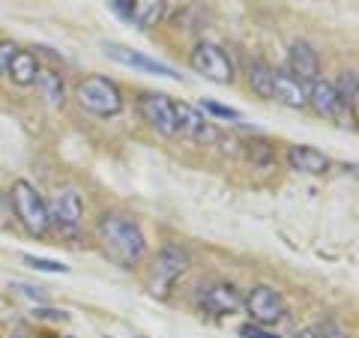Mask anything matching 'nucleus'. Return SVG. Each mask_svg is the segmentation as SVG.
Listing matches in <instances>:
<instances>
[{"label": "nucleus", "mask_w": 359, "mask_h": 338, "mask_svg": "<svg viewBox=\"0 0 359 338\" xmlns=\"http://www.w3.org/2000/svg\"><path fill=\"white\" fill-rule=\"evenodd\" d=\"M287 165L294 168V171H299V174H311V177H318V174H323L330 168V159L323 156L320 150H314V147H290L287 150Z\"/></svg>", "instance_id": "nucleus-14"}, {"label": "nucleus", "mask_w": 359, "mask_h": 338, "mask_svg": "<svg viewBox=\"0 0 359 338\" xmlns=\"http://www.w3.org/2000/svg\"><path fill=\"white\" fill-rule=\"evenodd\" d=\"M297 338H314V332H311V330H306V332H299Z\"/></svg>", "instance_id": "nucleus-27"}, {"label": "nucleus", "mask_w": 359, "mask_h": 338, "mask_svg": "<svg viewBox=\"0 0 359 338\" xmlns=\"http://www.w3.org/2000/svg\"><path fill=\"white\" fill-rule=\"evenodd\" d=\"M18 48H15V42H0V75H6V69H9V60H13V54H15Z\"/></svg>", "instance_id": "nucleus-24"}, {"label": "nucleus", "mask_w": 359, "mask_h": 338, "mask_svg": "<svg viewBox=\"0 0 359 338\" xmlns=\"http://www.w3.org/2000/svg\"><path fill=\"white\" fill-rule=\"evenodd\" d=\"M240 338H278V335H276V332H269L266 326L243 323V326H240Z\"/></svg>", "instance_id": "nucleus-23"}, {"label": "nucleus", "mask_w": 359, "mask_h": 338, "mask_svg": "<svg viewBox=\"0 0 359 338\" xmlns=\"http://www.w3.org/2000/svg\"><path fill=\"white\" fill-rule=\"evenodd\" d=\"M249 84L261 99H273V69L264 60L249 63Z\"/></svg>", "instance_id": "nucleus-18"}, {"label": "nucleus", "mask_w": 359, "mask_h": 338, "mask_svg": "<svg viewBox=\"0 0 359 338\" xmlns=\"http://www.w3.org/2000/svg\"><path fill=\"white\" fill-rule=\"evenodd\" d=\"M96 240L102 245V255L108 261H114L123 269L138 266L144 255H147V240H144L138 222L120 216V212H105L96 222Z\"/></svg>", "instance_id": "nucleus-1"}, {"label": "nucleus", "mask_w": 359, "mask_h": 338, "mask_svg": "<svg viewBox=\"0 0 359 338\" xmlns=\"http://www.w3.org/2000/svg\"><path fill=\"white\" fill-rule=\"evenodd\" d=\"M6 72H9V78H13V84L30 87V84H36V78H39L42 69H39V60H36V54L33 51H15Z\"/></svg>", "instance_id": "nucleus-15"}, {"label": "nucleus", "mask_w": 359, "mask_h": 338, "mask_svg": "<svg viewBox=\"0 0 359 338\" xmlns=\"http://www.w3.org/2000/svg\"><path fill=\"white\" fill-rule=\"evenodd\" d=\"M9 204H13L18 222L25 224V231L30 236H45L51 231L48 204H45L42 195L27 183V180H18V183H13V189H9Z\"/></svg>", "instance_id": "nucleus-2"}, {"label": "nucleus", "mask_w": 359, "mask_h": 338, "mask_svg": "<svg viewBox=\"0 0 359 338\" xmlns=\"http://www.w3.org/2000/svg\"><path fill=\"white\" fill-rule=\"evenodd\" d=\"M189 66H192L198 75H204L207 81H216V84H231L233 81V63H231V58L219 48V45H212V42H198L195 51H192V58H189Z\"/></svg>", "instance_id": "nucleus-5"}, {"label": "nucleus", "mask_w": 359, "mask_h": 338, "mask_svg": "<svg viewBox=\"0 0 359 338\" xmlns=\"http://www.w3.org/2000/svg\"><path fill=\"white\" fill-rule=\"evenodd\" d=\"M240 306H243L240 290L233 285H224V281H219V285H210L204 294H201V309L210 311V314H216V318L237 311Z\"/></svg>", "instance_id": "nucleus-12"}, {"label": "nucleus", "mask_w": 359, "mask_h": 338, "mask_svg": "<svg viewBox=\"0 0 359 338\" xmlns=\"http://www.w3.org/2000/svg\"><path fill=\"white\" fill-rule=\"evenodd\" d=\"M75 96H78V102H81V108L90 111V114H96V117H117L123 111L120 90L105 75L84 78V81L78 84V90H75Z\"/></svg>", "instance_id": "nucleus-3"}, {"label": "nucleus", "mask_w": 359, "mask_h": 338, "mask_svg": "<svg viewBox=\"0 0 359 338\" xmlns=\"http://www.w3.org/2000/svg\"><path fill=\"white\" fill-rule=\"evenodd\" d=\"M273 99H278V102L287 105V108H306L309 90L287 69H273Z\"/></svg>", "instance_id": "nucleus-13"}, {"label": "nucleus", "mask_w": 359, "mask_h": 338, "mask_svg": "<svg viewBox=\"0 0 359 338\" xmlns=\"http://www.w3.org/2000/svg\"><path fill=\"white\" fill-rule=\"evenodd\" d=\"M165 18V0H132L129 21L138 30H150Z\"/></svg>", "instance_id": "nucleus-16"}, {"label": "nucleus", "mask_w": 359, "mask_h": 338, "mask_svg": "<svg viewBox=\"0 0 359 338\" xmlns=\"http://www.w3.org/2000/svg\"><path fill=\"white\" fill-rule=\"evenodd\" d=\"M81 216H84V204L75 189H60L48 204V219H51V224H57L60 234H69V236L78 234Z\"/></svg>", "instance_id": "nucleus-7"}, {"label": "nucleus", "mask_w": 359, "mask_h": 338, "mask_svg": "<svg viewBox=\"0 0 359 338\" xmlns=\"http://www.w3.org/2000/svg\"><path fill=\"white\" fill-rule=\"evenodd\" d=\"M111 6H114V13H120L123 18H129V6H132V0H111Z\"/></svg>", "instance_id": "nucleus-26"}, {"label": "nucleus", "mask_w": 359, "mask_h": 338, "mask_svg": "<svg viewBox=\"0 0 359 338\" xmlns=\"http://www.w3.org/2000/svg\"><path fill=\"white\" fill-rule=\"evenodd\" d=\"M33 314H36V318H45V320H63L66 318L63 311H48V309H36Z\"/></svg>", "instance_id": "nucleus-25"}, {"label": "nucleus", "mask_w": 359, "mask_h": 338, "mask_svg": "<svg viewBox=\"0 0 359 338\" xmlns=\"http://www.w3.org/2000/svg\"><path fill=\"white\" fill-rule=\"evenodd\" d=\"M189 266H192V257H189V252L177 249V245H165V249L156 255L153 269H150V294L165 299L168 290L174 288V281L180 276H186Z\"/></svg>", "instance_id": "nucleus-4"}, {"label": "nucleus", "mask_w": 359, "mask_h": 338, "mask_svg": "<svg viewBox=\"0 0 359 338\" xmlns=\"http://www.w3.org/2000/svg\"><path fill=\"white\" fill-rule=\"evenodd\" d=\"M174 129L180 135H186V138H195V141H216L212 123L189 102H174Z\"/></svg>", "instance_id": "nucleus-10"}, {"label": "nucleus", "mask_w": 359, "mask_h": 338, "mask_svg": "<svg viewBox=\"0 0 359 338\" xmlns=\"http://www.w3.org/2000/svg\"><path fill=\"white\" fill-rule=\"evenodd\" d=\"M102 51L114 63H120V66H132V69H141V72H150V75H162V78H180L171 66L153 60V58H147V54H141L135 48H126V45H120V42H105Z\"/></svg>", "instance_id": "nucleus-9"}, {"label": "nucleus", "mask_w": 359, "mask_h": 338, "mask_svg": "<svg viewBox=\"0 0 359 338\" xmlns=\"http://www.w3.org/2000/svg\"><path fill=\"white\" fill-rule=\"evenodd\" d=\"M138 111L144 123L159 132V135H177L174 129V102L165 93H141L138 96Z\"/></svg>", "instance_id": "nucleus-8"}, {"label": "nucleus", "mask_w": 359, "mask_h": 338, "mask_svg": "<svg viewBox=\"0 0 359 338\" xmlns=\"http://www.w3.org/2000/svg\"><path fill=\"white\" fill-rule=\"evenodd\" d=\"M309 105L318 111L320 117H335V111H339V96H335V84L330 81H311L309 84Z\"/></svg>", "instance_id": "nucleus-17"}, {"label": "nucleus", "mask_w": 359, "mask_h": 338, "mask_svg": "<svg viewBox=\"0 0 359 338\" xmlns=\"http://www.w3.org/2000/svg\"><path fill=\"white\" fill-rule=\"evenodd\" d=\"M25 264L33 266V269H42V273H69V266H66V264L45 261V257H33V255H25Z\"/></svg>", "instance_id": "nucleus-22"}, {"label": "nucleus", "mask_w": 359, "mask_h": 338, "mask_svg": "<svg viewBox=\"0 0 359 338\" xmlns=\"http://www.w3.org/2000/svg\"><path fill=\"white\" fill-rule=\"evenodd\" d=\"M36 81L42 84V93H45V99H48V105L51 108H60L63 105V81H60V75L45 69V72H39Z\"/></svg>", "instance_id": "nucleus-19"}, {"label": "nucleus", "mask_w": 359, "mask_h": 338, "mask_svg": "<svg viewBox=\"0 0 359 338\" xmlns=\"http://www.w3.org/2000/svg\"><path fill=\"white\" fill-rule=\"evenodd\" d=\"M201 114H212V117H219V120H240L243 114L237 108H228V105H219V102H212V99H204L201 102Z\"/></svg>", "instance_id": "nucleus-21"}, {"label": "nucleus", "mask_w": 359, "mask_h": 338, "mask_svg": "<svg viewBox=\"0 0 359 338\" xmlns=\"http://www.w3.org/2000/svg\"><path fill=\"white\" fill-rule=\"evenodd\" d=\"M335 96H339V105H351V111H356V72H344L339 78Z\"/></svg>", "instance_id": "nucleus-20"}, {"label": "nucleus", "mask_w": 359, "mask_h": 338, "mask_svg": "<svg viewBox=\"0 0 359 338\" xmlns=\"http://www.w3.org/2000/svg\"><path fill=\"white\" fill-rule=\"evenodd\" d=\"M287 72L302 84L318 81V75H320L318 51H314L309 42H294L290 45V58H287Z\"/></svg>", "instance_id": "nucleus-11"}, {"label": "nucleus", "mask_w": 359, "mask_h": 338, "mask_svg": "<svg viewBox=\"0 0 359 338\" xmlns=\"http://www.w3.org/2000/svg\"><path fill=\"white\" fill-rule=\"evenodd\" d=\"M245 311L252 314V323L257 326H273L285 318V299L278 294L276 288L269 285H257L249 290V297H245Z\"/></svg>", "instance_id": "nucleus-6"}]
</instances>
